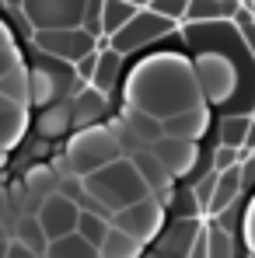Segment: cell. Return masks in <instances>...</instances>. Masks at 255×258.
Here are the masks:
<instances>
[{"mask_svg":"<svg viewBox=\"0 0 255 258\" xmlns=\"http://www.w3.org/2000/svg\"><path fill=\"white\" fill-rule=\"evenodd\" d=\"M123 105L140 108V112L154 115L158 122H165V119L203 108L207 98L199 91L192 59H185L182 52H154V56H143L140 63H133V70L126 74Z\"/></svg>","mask_w":255,"mask_h":258,"instance_id":"obj_1","label":"cell"},{"mask_svg":"<svg viewBox=\"0 0 255 258\" xmlns=\"http://www.w3.org/2000/svg\"><path fill=\"white\" fill-rule=\"evenodd\" d=\"M116 161H126L119 140L112 136L109 126H94V129H81L67 140V150H63V157L53 161V171L63 181H70V178L84 181V178L98 174L101 168H109Z\"/></svg>","mask_w":255,"mask_h":258,"instance_id":"obj_2","label":"cell"},{"mask_svg":"<svg viewBox=\"0 0 255 258\" xmlns=\"http://www.w3.org/2000/svg\"><path fill=\"white\" fill-rule=\"evenodd\" d=\"M81 188H84L87 199H94V203H98L109 216L123 213V210L136 206V203L154 199L150 185L143 181V174L136 171L129 161H116V164L101 168L98 174L84 178V181H81Z\"/></svg>","mask_w":255,"mask_h":258,"instance_id":"obj_3","label":"cell"},{"mask_svg":"<svg viewBox=\"0 0 255 258\" xmlns=\"http://www.w3.org/2000/svg\"><path fill=\"white\" fill-rule=\"evenodd\" d=\"M18 21L39 32H77L84 25L87 4L84 0H25V4H4Z\"/></svg>","mask_w":255,"mask_h":258,"instance_id":"obj_4","label":"cell"},{"mask_svg":"<svg viewBox=\"0 0 255 258\" xmlns=\"http://www.w3.org/2000/svg\"><path fill=\"white\" fill-rule=\"evenodd\" d=\"M196 81H199V91L207 98V105H220V101H231L234 91H238V63L220 52V49H199L196 59Z\"/></svg>","mask_w":255,"mask_h":258,"instance_id":"obj_5","label":"cell"},{"mask_svg":"<svg viewBox=\"0 0 255 258\" xmlns=\"http://www.w3.org/2000/svg\"><path fill=\"white\" fill-rule=\"evenodd\" d=\"M77 70L70 63H60V59H45L39 67H32V105L42 112L49 105H60V101H70L77 91Z\"/></svg>","mask_w":255,"mask_h":258,"instance_id":"obj_6","label":"cell"},{"mask_svg":"<svg viewBox=\"0 0 255 258\" xmlns=\"http://www.w3.org/2000/svg\"><path fill=\"white\" fill-rule=\"evenodd\" d=\"M175 28H178L175 21L154 14L147 4H140V14L129 21L116 39H109V49L119 52V56H129V52H136V49H143V45H150V42H158V39H165V35H171Z\"/></svg>","mask_w":255,"mask_h":258,"instance_id":"obj_7","label":"cell"},{"mask_svg":"<svg viewBox=\"0 0 255 258\" xmlns=\"http://www.w3.org/2000/svg\"><path fill=\"white\" fill-rule=\"evenodd\" d=\"M32 42H35V49H42L49 59L70 63V67L84 63L87 56L98 52V39H91L84 28H77V32H39Z\"/></svg>","mask_w":255,"mask_h":258,"instance_id":"obj_8","label":"cell"},{"mask_svg":"<svg viewBox=\"0 0 255 258\" xmlns=\"http://www.w3.org/2000/svg\"><path fill=\"white\" fill-rule=\"evenodd\" d=\"M112 227L129 234V237H136L140 244H150L161 234V227H165V203H158V199L136 203V206H129V210L112 216Z\"/></svg>","mask_w":255,"mask_h":258,"instance_id":"obj_9","label":"cell"},{"mask_svg":"<svg viewBox=\"0 0 255 258\" xmlns=\"http://www.w3.org/2000/svg\"><path fill=\"white\" fill-rule=\"evenodd\" d=\"M39 223H42L49 244H53V241H63V237H70V234H77L81 206H77L74 199H67L63 192H56V196H49V199L42 203V210H39Z\"/></svg>","mask_w":255,"mask_h":258,"instance_id":"obj_10","label":"cell"},{"mask_svg":"<svg viewBox=\"0 0 255 258\" xmlns=\"http://www.w3.org/2000/svg\"><path fill=\"white\" fill-rule=\"evenodd\" d=\"M150 150H154V157L161 161V168H165L171 178H185V174L196 171L199 143H185V140H171V136H165V140L154 143Z\"/></svg>","mask_w":255,"mask_h":258,"instance_id":"obj_11","label":"cell"},{"mask_svg":"<svg viewBox=\"0 0 255 258\" xmlns=\"http://www.w3.org/2000/svg\"><path fill=\"white\" fill-rule=\"evenodd\" d=\"M70 105H74V129H77V133H81V129L101 126V119H105V112H109V98L98 94L94 87H81V91L70 98Z\"/></svg>","mask_w":255,"mask_h":258,"instance_id":"obj_12","label":"cell"},{"mask_svg":"<svg viewBox=\"0 0 255 258\" xmlns=\"http://www.w3.org/2000/svg\"><path fill=\"white\" fill-rule=\"evenodd\" d=\"M28 129V105H18V101H7L0 94V150L7 154L11 147L21 143Z\"/></svg>","mask_w":255,"mask_h":258,"instance_id":"obj_13","label":"cell"},{"mask_svg":"<svg viewBox=\"0 0 255 258\" xmlns=\"http://www.w3.org/2000/svg\"><path fill=\"white\" fill-rule=\"evenodd\" d=\"M165 136L171 140H185V143H199L203 133L210 129V108H196V112H185V115H175V119H165Z\"/></svg>","mask_w":255,"mask_h":258,"instance_id":"obj_14","label":"cell"},{"mask_svg":"<svg viewBox=\"0 0 255 258\" xmlns=\"http://www.w3.org/2000/svg\"><path fill=\"white\" fill-rule=\"evenodd\" d=\"M74 129V105L70 101H60V105H49L35 115V133L42 140H63L67 133Z\"/></svg>","mask_w":255,"mask_h":258,"instance_id":"obj_15","label":"cell"},{"mask_svg":"<svg viewBox=\"0 0 255 258\" xmlns=\"http://www.w3.org/2000/svg\"><path fill=\"white\" fill-rule=\"evenodd\" d=\"M241 11V4H227V0H192L185 21L189 25H227L234 21Z\"/></svg>","mask_w":255,"mask_h":258,"instance_id":"obj_16","label":"cell"},{"mask_svg":"<svg viewBox=\"0 0 255 258\" xmlns=\"http://www.w3.org/2000/svg\"><path fill=\"white\" fill-rule=\"evenodd\" d=\"M119 122L143 143V147H154V143H161L165 140V126L154 119V115H147V112H140V108H129L123 105V112H119Z\"/></svg>","mask_w":255,"mask_h":258,"instance_id":"obj_17","label":"cell"},{"mask_svg":"<svg viewBox=\"0 0 255 258\" xmlns=\"http://www.w3.org/2000/svg\"><path fill=\"white\" fill-rule=\"evenodd\" d=\"M119 81H123V56L119 52H112L109 45L98 52V67H94V77H91V84L87 87H94L98 94H112L116 87H119Z\"/></svg>","mask_w":255,"mask_h":258,"instance_id":"obj_18","label":"cell"},{"mask_svg":"<svg viewBox=\"0 0 255 258\" xmlns=\"http://www.w3.org/2000/svg\"><path fill=\"white\" fill-rule=\"evenodd\" d=\"M241 185H245V178H241V164L238 168H231V171L217 174V196H213V206L210 213H227L234 203H238V196H241Z\"/></svg>","mask_w":255,"mask_h":258,"instance_id":"obj_19","label":"cell"},{"mask_svg":"<svg viewBox=\"0 0 255 258\" xmlns=\"http://www.w3.org/2000/svg\"><path fill=\"white\" fill-rule=\"evenodd\" d=\"M14 241H21L25 248H32L35 255H42L49 251V237H45V230H42V223H39V216H25V213H18V220H14Z\"/></svg>","mask_w":255,"mask_h":258,"instance_id":"obj_20","label":"cell"},{"mask_svg":"<svg viewBox=\"0 0 255 258\" xmlns=\"http://www.w3.org/2000/svg\"><path fill=\"white\" fill-rule=\"evenodd\" d=\"M140 14V4H101V25H105V39H116L129 21Z\"/></svg>","mask_w":255,"mask_h":258,"instance_id":"obj_21","label":"cell"},{"mask_svg":"<svg viewBox=\"0 0 255 258\" xmlns=\"http://www.w3.org/2000/svg\"><path fill=\"white\" fill-rule=\"evenodd\" d=\"M0 94H4L7 101L32 105V70H28V67H18V70H11V74L0 81Z\"/></svg>","mask_w":255,"mask_h":258,"instance_id":"obj_22","label":"cell"},{"mask_svg":"<svg viewBox=\"0 0 255 258\" xmlns=\"http://www.w3.org/2000/svg\"><path fill=\"white\" fill-rule=\"evenodd\" d=\"M98 251H101V258H143V244L136 237H129V234L112 227V234L105 237V244Z\"/></svg>","mask_w":255,"mask_h":258,"instance_id":"obj_23","label":"cell"},{"mask_svg":"<svg viewBox=\"0 0 255 258\" xmlns=\"http://www.w3.org/2000/svg\"><path fill=\"white\" fill-rule=\"evenodd\" d=\"M45 258H101V251H98L94 244H87L81 234H70V237H63V241H53L49 251H45Z\"/></svg>","mask_w":255,"mask_h":258,"instance_id":"obj_24","label":"cell"},{"mask_svg":"<svg viewBox=\"0 0 255 258\" xmlns=\"http://www.w3.org/2000/svg\"><path fill=\"white\" fill-rule=\"evenodd\" d=\"M77 234L84 237L87 244L101 248V244H105V237L112 234V216H105V213H81V223H77Z\"/></svg>","mask_w":255,"mask_h":258,"instance_id":"obj_25","label":"cell"},{"mask_svg":"<svg viewBox=\"0 0 255 258\" xmlns=\"http://www.w3.org/2000/svg\"><path fill=\"white\" fill-rule=\"evenodd\" d=\"M248 133H252V119H248V115H231V119H224V122H220V147L245 150Z\"/></svg>","mask_w":255,"mask_h":258,"instance_id":"obj_26","label":"cell"},{"mask_svg":"<svg viewBox=\"0 0 255 258\" xmlns=\"http://www.w3.org/2000/svg\"><path fill=\"white\" fill-rule=\"evenodd\" d=\"M207 241H210V258H234V237L220 223L207 227Z\"/></svg>","mask_w":255,"mask_h":258,"instance_id":"obj_27","label":"cell"},{"mask_svg":"<svg viewBox=\"0 0 255 258\" xmlns=\"http://www.w3.org/2000/svg\"><path fill=\"white\" fill-rule=\"evenodd\" d=\"M154 14H161V18H168V21H185V14H189V0H150L147 4Z\"/></svg>","mask_w":255,"mask_h":258,"instance_id":"obj_28","label":"cell"},{"mask_svg":"<svg viewBox=\"0 0 255 258\" xmlns=\"http://www.w3.org/2000/svg\"><path fill=\"white\" fill-rule=\"evenodd\" d=\"M213 196H217V174H203L192 185V203H199V210H210Z\"/></svg>","mask_w":255,"mask_h":258,"instance_id":"obj_29","label":"cell"},{"mask_svg":"<svg viewBox=\"0 0 255 258\" xmlns=\"http://www.w3.org/2000/svg\"><path fill=\"white\" fill-rule=\"evenodd\" d=\"M241 161V150H231V147H217L213 150V174H224L231 168H238Z\"/></svg>","mask_w":255,"mask_h":258,"instance_id":"obj_30","label":"cell"},{"mask_svg":"<svg viewBox=\"0 0 255 258\" xmlns=\"http://www.w3.org/2000/svg\"><path fill=\"white\" fill-rule=\"evenodd\" d=\"M84 28L91 39H105V25H101V4H87V14H84Z\"/></svg>","mask_w":255,"mask_h":258,"instance_id":"obj_31","label":"cell"},{"mask_svg":"<svg viewBox=\"0 0 255 258\" xmlns=\"http://www.w3.org/2000/svg\"><path fill=\"white\" fill-rule=\"evenodd\" d=\"M18 67H25V59H21L18 45H14V49H4V52H0V81H4L11 70H18Z\"/></svg>","mask_w":255,"mask_h":258,"instance_id":"obj_32","label":"cell"},{"mask_svg":"<svg viewBox=\"0 0 255 258\" xmlns=\"http://www.w3.org/2000/svg\"><path fill=\"white\" fill-rule=\"evenodd\" d=\"M241 230H245V241H248V251L255 255V199H252V206L245 210V220H241Z\"/></svg>","mask_w":255,"mask_h":258,"instance_id":"obj_33","label":"cell"},{"mask_svg":"<svg viewBox=\"0 0 255 258\" xmlns=\"http://www.w3.org/2000/svg\"><path fill=\"white\" fill-rule=\"evenodd\" d=\"M185 258H210V241H207V227L196 234V241H192V248H189V255Z\"/></svg>","mask_w":255,"mask_h":258,"instance_id":"obj_34","label":"cell"},{"mask_svg":"<svg viewBox=\"0 0 255 258\" xmlns=\"http://www.w3.org/2000/svg\"><path fill=\"white\" fill-rule=\"evenodd\" d=\"M7 258H42V255H35L32 248H25L21 241H11V251H7Z\"/></svg>","mask_w":255,"mask_h":258,"instance_id":"obj_35","label":"cell"},{"mask_svg":"<svg viewBox=\"0 0 255 258\" xmlns=\"http://www.w3.org/2000/svg\"><path fill=\"white\" fill-rule=\"evenodd\" d=\"M11 241H14V234L7 230V223H0V258H7V251H11Z\"/></svg>","mask_w":255,"mask_h":258,"instance_id":"obj_36","label":"cell"},{"mask_svg":"<svg viewBox=\"0 0 255 258\" xmlns=\"http://www.w3.org/2000/svg\"><path fill=\"white\" fill-rule=\"evenodd\" d=\"M4 49H14V35H11V28L0 21V52H4Z\"/></svg>","mask_w":255,"mask_h":258,"instance_id":"obj_37","label":"cell"},{"mask_svg":"<svg viewBox=\"0 0 255 258\" xmlns=\"http://www.w3.org/2000/svg\"><path fill=\"white\" fill-rule=\"evenodd\" d=\"M7 213H11V196H7V192L0 188V223L7 220Z\"/></svg>","mask_w":255,"mask_h":258,"instance_id":"obj_38","label":"cell"},{"mask_svg":"<svg viewBox=\"0 0 255 258\" xmlns=\"http://www.w3.org/2000/svg\"><path fill=\"white\" fill-rule=\"evenodd\" d=\"M4 164H7V154H4V150H0V168H4Z\"/></svg>","mask_w":255,"mask_h":258,"instance_id":"obj_39","label":"cell"}]
</instances>
